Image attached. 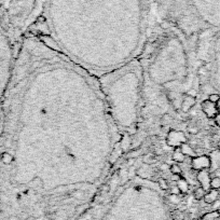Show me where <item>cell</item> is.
I'll return each instance as SVG.
<instances>
[{"label": "cell", "mask_w": 220, "mask_h": 220, "mask_svg": "<svg viewBox=\"0 0 220 220\" xmlns=\"http://www.w3.org/2000/svg\"><path fill=\"white\" fill-rule=\"evenodd\" d=\"M152 0H47L45 20L52 38L76 34L146 37Z\"/></svg>", "instance_id": "cell-1"}, {"label": "cell", "mask_w": 220, "mask_h": 220, "mask_svg": "<svg viewBox=\"0 0 220 220\" xmlns=\"http://www.w3.org/2000/svg\"><path fill=\"white\" fill-rule=\"evenodd\" d=\"M165 24L191 37L207 23L220 21V0H154Z\"/></svg>", "instance_id": "cell-2"}, {"label": "cell", "mask_w": 220, "mask_h": 220, "mask_svg": "<svg viewBox=\"0 0 220 220\" xmlns=\"http://www.w3.org/2000/svg\"><path fill=\"white\" fill-rule=\"evenodd\" d=\"M165 143L167 146L176 148L184 143H188V138L182 131H177L175 128H170V132L166 134L165 137Z\"/></svg>", "instance_id": "cell-3"}, {"label": "cell", "mask_w": 220, "mask_h": 220, "mask_svg": "<svg viewBox=\"0 0 220 220\" xmlns=\"http://www.w3.org/2000/svg\"><path fill=\"white\" fill-rule=\"evenodd\" d=\"M191 167L192 170L199 172L201 170H209L211 168V159L208 155H197L191 159Z\"/></svg>", "instance_id": "cell-4"}, {"label": "cell", "mask_w": 220, "mask_h": 220, "mask_svg": "<svg viewBox=\"0 0 220 220\" xmlns=\"http://www.w3.org/2000/svg\"><path fill=\"white\" fill-rule=\"evenodd\" d=\"M196 179L199 184H201V187L207 192L208 190H211V172L209 170H201L199 172H196Z\"/></svg>", "instance_id": "cell-5"}, {"label": "cell", "mask_w": 220, "mask_h": 220, "mask_svg": "<svg viewBox=\"0 0 220 220\" xmlns=\"http://www.w3.org/2000/svg\"><path fill=\"white\" fill-rule=\"evenodd\" d=\"M201 109H202L203 112L205 113V116L207 117L208 119H214L216 114L218 113L216 104L209 101L208 99H205V101H203L201 103Z\"/></svg>", "instance_id": "cell-6"}, {"label": "cell", "mask_w": 220, "mask_h": 220, "mask_svg": "<svg viewBox=\"0 0 220 220\" xmlns=\"http://www.w3.org/2000/svg\"><path fill=\"white\" fill-rule=\"evenodd\" d=\"M196 104V98L189 96L187 94H184L181 101V107H180V112L188 113Z\"/></svg>", "instance_id": "cell-7"}, {"label": "cell", "mask_w": 220, "mask_h": 220, "mask_svg": "<svg viewBox=\"0 0 220 220\" xmlns=\"http://www.w3.org/2000/svg\"><path fill=\"white\" fill-rule=\"evenodd\" d=\"M218 197H219V191L215 190V189H211V190H208L205 193V196H204L203 200H204V202L206 204L211 205V204H213V203H215L217 201Z\"/></svg>", "instance_id": "cell-8"}, {"label": "cell", "mask_w": 220, "mask_h": 220, "mask_svg": "<svg viewBox=\"0 0 220 220\" xmlns=\"http://www.w3.org/2000/svg\"><path fill=\"white\" fill-rule=\"evenodd\" d=\"M211 159V170H216L220 166V150L219 151H213L209 155Z\"/></svg>", "instance_id": "cell-9"}, {"label": "cell", "mask_w": 220, "mask_h": 220, "mask_svg": "<svg viewBox=\"0 0 220 220\" xmlns=\"http://www.w3.org/2000/svg\"><path fill=\"white\" fill-rule=\"evenodd\" d=\"M132 147V136L128 134H123L120 139V148L122 149L123 153Z\"/></svg>", "instance_id": "cell-10"}, {"label": "cell", "mask_w": 220, "mask_h": 220, "mask_svg": "<svg viewBox=\"0 0 220 220\" xmlns=\"http://www.w3.org/2000/svg\"><path fill=\"white\" fill-rule=\"evenodd\" d=\"M180 150H181V152L184 153L187 158H195V157H197L195 153V151H194V149L191 147V145L189 143H184L182 144V145H180Z\"/></svg>", "instance_id": "cell-11"}, {"label": "cell", "mask_w": 220, "mask_h": 220, "mask_svg": "<svg viewBox=\"0 0 220 220\" xmlns=\"http://www.w3.org/2000/svg\"><path fill=\"white\" fill-rule=\"evenodd\" d=\"M172 160L174 161V162H178V163H184V161L187 160V157L181 152L180 147L174 148V152H173V154H172Z\"/></svg>", "instance_id": "cell-12"}, {"label": "cell", "mask_w": 220, "mask_h": 220, "mask_svg": "<svg viewBox=\"0 0 220 220\" xmlns=\"http://www.w3.org/2000/svg\"><path fill=\"white\" fill-rule=\"evenodd\" d=\"M176 186L178 187L181 194H186L188 192V190H189V182L187 181V179L184 177H181L178 181H176Z\"/></svg>", "instance_id": "cell-13"}, {"label": "cell", "mask_w": 220, "mask_h": 220, "mask_svg": "<svg viewBox=\"0 0 220 220\" xmlns=\"http://www.w3.org/2000/svg\"><path fill=\"white\" fill-rule=\"evenodd\" d=\"M172 121H173V117L168 112H164L162 114V117H161L160 124L161 126H170Z\"/></svg>", "instance_id": "cell-14"}, {"label": "cell", "mask_w": 220, "mask_h": 220, "mask_svg": "<svg viewBox=\"0 0 220 220\" xmlns=\"http://www.w3.org/2000/svg\"><path fill=\"white\" fill-rule=\"evenodd\" d=\"M205 193H206V191L204 190V189H203L201 186H200V187H196L195 189H194L193 196H194V199H195L196 201H201V200L204 199Z\"/></svg>", "instance_id": "cell-15"}, {"label": "cell", "mask_w": 220, "mask_h": 220, "mask_svg": "<svg viewBox=\"0 0 220 220\" xmlns=\"http://www.w3.org/2000/svg\"><path fill=\"white\" fill-rule=\"evenodd\" d=\"M219 216H220L219 211H211V213L205 214L200 220H217L218 218H219Z\"/></svg>", "instance_id": "cell-16"}, {"label": "cell", "mask_w": 220, "mask_h": 220, "mask_svg": "<svg viewBox=\"0 0 220 220\" xmlns=\"http://www.w3.org/2000/svg\"><path fill=\"white\" fill-rule=\"evenodd\" d=\"M170 172L172 173V174H179V175H181L182 168H181V166H180L178 163H174V164H172V165H170Z\"/></svg>", "instance_id": "cell-17"}, {"label": "cell", "mask_w": 220, "mask_h": 220, "mask_svg": "<svg viewBox=\"0 0 220 220\" xmlns=\"http://www.w3.org/2000/svg\"><path fill=\"white\" fill-rule=\"evenodd\" d=\"M211 189L219 190L220 189V177H213L211 179Z\"/></svg>", "instance_id": "cell-18"}, {"label": "cell", "mask_w": 220, "mask_h": 220, "mask_svg": "<svg viewBox=\"0 0 220 220\" xmlns=\"http://www.w3.org/2000/svg\"><path fill=\"white\" fill-rule=\"evenodd\" d=\"M187 131L190 135H196L200 133V127L196 124H190L188 125Z\"/></svg>", "instance_id": "cell-19"}, {"label": "cell", "mask_w": 220, "mask_h": 220, "mask_svg": "<svg viewBox=\"0 0 220 220\" xmlns=\"http://www.w3.org/2000/svg\"><path fill=\"white\" fill-rule=\"evenodd\" d=\"M158 186L159 188H160L161 190H168L170 189V186H168V181H167L166 179H164V178H160L158 180Z\"/></svg>", "instance_id": "cell-20"}, {"label": "cell", "mask_w": 220, "mask_h": 220, "mask_svg": "<svg viewBox=\"0 0 220 220\" xmlns=\"http://www.w3.org/2000/svg\"><path fill=\"white\" fill-rule=\"evenodd\" d=\"M155 162V158H154V154L153 153H148L144 157V163L145 164H148V165H151L152 163Z\"/></svg>", "instance_id": "cell-21"}, {"label": "cell", "mask_w": 220, "mask_h": 220, "mask_svg": "<svg viewBox=\"0 0 220 220\" xmlns=\"http://www.w3.org/2000/svg\"><path fill=\"white\" fill-rule=\"evenodd\" d=\"M207 99L209 101H211V103L216 104V103L220 99V95L218 94V93H213V94H209V95H208Z\"/></svg>", "instance_id": "cell-22"}, {"label": "cell", "mask_w": 220, "mask_h": 220, "mask_svg": "<svg viewBox=\"0 0 220 220\" xmlns=\"http://www.w3.org/2000/svg\"><path fill=\"white\" fill-rule=\"evenodd\" d=\"M197 90L196 89H194V87H190V89H188L186 92H184V94H187V95H189V96H192V97H197Z\"/></svg>", "instance_id": "cell-23"}, {"label": "cell", "mask_w": 220, "mask_h": 220, "mask_svg": "<svg viewBox=\"0 0 220 220\" xmlns=\"http://www.w3.org/2000/svg\"><path fill=\"white\" fill-rule=\"evenodd\" d=\"M170 201L172 204H174V205H177V204H179L180 203V199H179V195L178 194H170Z\"/></svg>", "instance_id": "cell-24"}, {"label": "cell", "mask_w": 220, "mask_h": 220, "mask_svg": "<svg viewBox=\"0 0 220 220\" xmlns=\"http://www.w3.org/2000/svg\"><path fill=\"white\" fill-rule=\"evenodd\" d=\"M170 164L166 163V162H164V163H162V165L160 166V170H162V172H167V170H170Z\"/></svg>", "instance_id": "cell-25"}, {"label": "cell", "mask_w": 220, "mask_h": 220, "mask_svg": "<svg viewBox=\"0 0 220 220\" xmlns=\"http://www.w3.org/2000/svg\"><path fill=\"white\" fill-rule=\"evenodd\" d=\"M170 194H180V191H179L178 187L177 186H174V187H170Z\"/></svg>", "instance_id": "cell-26"}, {"label": "cell", "mask_w": 220, "mask_h": 220, "mask_svg": "<svg viewBox=\"0 0 220 220\" xmlns=\"http://www.w3.org/2000/svg\"><path fill=\"white\" fill-rule=\"evenodd\" d=\"M182 176L181 175H179V174H172V176H170V178H172L173 181H178L179 179L181 178Z\"/></svg>", "instance_id": "cell-27"}, {"label": "cell", "mask_w": 220, "mask_h": 220, "mask_svg": "<svg viewBox=\"0 0 220 220\" xmlns=\"http://www.w3.org/2000/svg\"><path fill=\"white\" fill-rule=\"evenodd\" d=\"M214 121H215V124L217 125L218 127H220V113H217L216 117L214 118Z\"/></svg>", "instance_id": "cell-28"}, {"label": "cell", "mask_w": 220, "mask_h": 220, "mask_svg": "<svg viewBox=\"0 0 220 220\" xmlns=\"http://www.w3.org/2000/svg\"><path fill=\"white\" fill-rule=\"evenodd\" d=\"M213 206H214V208H215V211H218L217 208H219L220 207V201H216L215 203H213Z\"/></svg>", "instance_id": "cell-29"}, {"label": "cell", "mask_w": 220, "mask_h": 220, "mask_svg": "<svg viewBox=\"0 0 220 220\" xmlns=\"http://www.w3.org/2000/svg\"><path fill=\"white\" fill-rule=\"evenodd\" d=\"M154 153L157 155H161V154H163V149H155V151Z\"/></svg>", "instance_id": "cell-30"}, {"label": "cell", "mask_w": 220, "mask_h": 220, "mask_svg": "<svg viewBox=\"0 0 220 220\" xmlns=\"http://www.w3.org/2000/svg\"><path fill=\"white\" fill-rule=\"evenodd\" d=\"M216 108H217L218 113H220V99L217 101V103H216Z\"/></svg>", "instance_id": "cell-31"}, {"label": "cell", "mask_w": 220, "mask_h": 220, "mask_svg": "<svg viewBox=\"0 0 220 220\" xmlns=\"http://www.w3.org/2000/svg\"><path fill=\"white\" fill-rule=\"evenodd\" d=\"M217 147H218V149L220 150V139L218 140V143H217Z\"/></svg>", "instance_id": "cell-32"}, {"label": "cell", "mask_w": 220, "mask_h": 220, "mask_svg": "<svg viewBox=\"0 0 220 220\" xmlns=\"http://www.w3.org/2000/svg\"><path fill=\"white\" fill-rule=\"evenodd\" d=\"M182 220H192V219H189V218H187V217H184V219H182Z\"/></svg>", "instance_id": "cell-33"}, {"label": "cell", "mask_w": 220, "mask_h": 220, "mask_svg": "<svg viewBox=\"0 0 220 220\" xmlns=\"http://www.w3.org/2000/svg\"><path fill=\"white\" fill-rule=\"evenodd\" d=\"M192 220H199V219H192Z\"/></svg>", "instance_id": "cell-34"}, {"label": "cell", "mask_w": 220, "mask_h": 220, "mask_svg": "<svg viewBox=\"0 0 220 220\" xmlns=\"http://www.w3.org/2000/svg\"><path fill=\"white\" fill-rule=\"evenodd\" d=\"M153 1H154V0H153Z\"/></svg>", "instance_id": "cell-35"}]
</instances>
